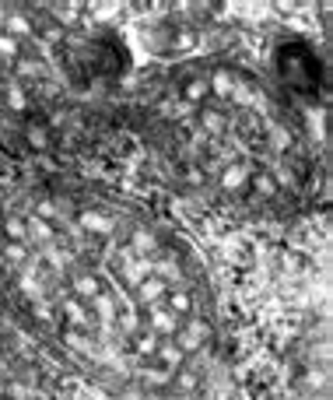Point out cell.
Wrapping results in <instances>:
<instances>
[{"mask_svg":"<svg viewBox=\"0 0 333 400\" xmlns=\"http://www.w3.org/2000/svg\"><path fill=\"white\" fill-rule=\"evenodd\" d=\"M0 60H4V64H18L22 60V43L11 39L4 29H0Z\"/></svg>","mask_w":333,"mask_h":400,"instance_id":"44dd1931","label":"cell"},{"mask_svg":"<svg viewBox=\"0 0 333 400\" xmlns=\"http://www.w3.org/2000/svg\"><path fill=\"white\" fill-rule=\"evenodd\" d=\"M4 285H8V267L0 264V288H4Z\"/></svg>","mask_w":333,"mask_h":400,"instance_id":"1f68e13d","label":"cell"},{"mask_svg":"<svg viewBox=\"0 0 333 400\" xmlns=\"http://www.w3.org/2000/svg\"><path fill=\"white\" fill-rule=\"evenodd\" d=\"M200 127H204V134H225L228 130V116L221 113V109H200Z\"/></svg>","mask_w":333,"mask_h":400,"instance_id":"ac0fdd59","label":"cell"},{"mask_svg":"<svg viewBox=\"0 0 333 400\" xmlns=\"http://www.w3.org/2000/svg\"><path fill=\"white\" fill-rule=\"evenodd\" d=\"M155 358L162 362V369L165 372H179L183 365H186V355L176 348V341L169 337V341H158V351H155Z\"/></svg>","mask_w":333,"mask_h":400,"instance_id":"30bf717a","label":"cell"},{"mask_svg":"<svg viewBox=\"0 0 333 400\" xmlns=\"http://www.w3.org/2000/svg\"><path fill=\"white\" fill-rule=\"evenodd\" d=\"M176 348L183 351V355H193V351H200L204 348V341H207V323L204 320H190V323H183L179 330H176Z\"/></svg>","mask_w":333,"mask_h":400,"instance_id":"7a4b0ae2","label":"cell"},{"mask_svg":"<svg viewBox=\"0 0 333 400\" xmlns=\"http://www.w3.org/2000/svg\"><path fill=\"white\" fill-rule=\"evenodd\" d=\"M78 225H81L85 232H92V236H109V232H113V218L99 215L95 208H85V211L78 215Z\"/></svg>","mask_w":333,"mask_h":400,"instance_id":"8fae6325","label":"cell"},{"mask_svg":"<svg viewBox=\"0 0 333 400\" xmlns=\"http://www.w3.org/2000/svg\"><path fill=\"white\" fill-rule=\"evenodd\" d=\"M319 400H323V397H319Z\"/></svg>","mask_w":333,"mask_h":400,"instance_id":"836d02e7","label":"cell"},{"mask_svg":"<svg viewBox=\"0 0 333 400\" xmlns=\"http://www.w3.org/2000/svg\"><path fill=\"white\" fill-rule=\"evenodd\" d=\"M207 92L218 95V99H232V92H235V78H232L225 67H218V71L207 78Z\"/></svg>","mask_w":333,"mask_h":400,"instance_id":"9a60e30c","label":"cell"},{"mask_svg":"<svg viewBox=\"0 0 333 400\" xmlns=\"http://www.w3.org/2000/svg\"><path fill=\"white\" fill-rule=\"evenodd\" d=\"M155 236L148 232V229H137L134 232V239H130V257H144V260H151V253H155Z\"/></svg>","mask_w":333,"mask_h":400,"instance_id":"d6986e66","label":"cell"},{"mask_svg":"<svg viewBox=\"0 0 333 400\" xmlns=\"http://www.w3.org/2000/svg\"><path fill=\"white\" fill-rule=\"evenodd\" d=\"M4 102H8V109H15V113H22V109H29V99H25V88H22L18 81H11V85H8V92H4Z\"/></svg>","mask_w":333,"mask_h":400,"instance_id":"603a6c76","label":"cell"},{"mask_svg":"<svg viewBox=\"0 0 333 400\" xmlns=\"http://www.w3.org/2000/svg\"><path fill=\"white\" fill-rule=\"evenodd\" d=\"M172 383H176V390H183V393H190V390L197 386V372L183 365V369H179V372L172 376Z\"/></svg>","mask_w":333,"mask_h":400,"instance_id":"4316f807","label":"cell"},{"mask_svg":"<svg viewBox=\"0 0 333 400\" xmlns=\"http://www.w3.org/2000/svg\"><path fill=\"white\" fill-rule=\"evenodd\" d=\"M165 292H169V285L151 274V278H144V281L134 288V306H137V309H151V306H158V302L165 299Z\"/></svg>","mask_w":333,"mask_h":400,"instance_id":"3957f363","label":"cell"},{"mask_svg":"<svg viewBox=\"0 0 333 400\" xmlns=\"http://www.w3.org/2000/svg\"><path fill=\"white\" fill-rule=\"evenodd\" d=\"M0 264H4V267H18V271H25V267L32 264L29 243H4V246H0Z\"/></svg>","mask_w":333,"mask_h":400,"instance_id":"ba28073f","label":"cell"},{"mask_svg":"<svg viewBox=\"0 0 333 400\" xmlns=\"http://www.w3.org/2000/svg\"><path fill=\"white\" fill-rule=\"evenodd\" d=\"M71 292H74V299H81V302H92V299L102 292V281H99L95 274H78V278L71 281Z\"/></svg>","mask_w":333,"mask_h":400,"instance_id":"5bb4252c","label":"cell"},{"mask_svg":"<svg viewBox=\"0 0 333 400\" xmlns=\"http://www.w3.org/2000/svg\"><path fill=\"white\" fill-rule=\"evenodd\" d=\"M36 39H43V43H46V46H57V43H60V39H64V29H57V25H53V22H46V25H43V32H39V36H36Z\"/></svg>","mask_w":333,"mask_h":400,"instance_id":"f1b7e54d","label":"cell"},{"mask_svg":"<svg viewBox=\"0 0 333 400\" xmlns=\"http://www.w3.org/2000/svg\"><path fill=\"white\" fill-rule=\"evenodd\" d=\"M60 316L67 320V327H71V330H88V327L95 323L92 309H88V306H85L81 299H74V295L60 302Z\"/></svg>","mask_w":333,"mask_h":400,"instance_id":"277c9868","label":"cell"},{"mask_svg":"<svg viewBox=\"0 0 333 400\" xmlns=\"http://www.w3.org/2000/svg\"><path fill=\"white\" fill-rule=\"evenodd\" d=\"M25 141H29V148H36V151H46V148H50L46 127H29V130H25Z\"/></svg>","mask_w":333,"mask_h":400,"instance_id":"484cf974","label":"cell"},{"mask_svg":"<svg viewBox=\"0 0 333 400\" xmlns=\"http://www.w3.org/2000/svg\"><path fill=\"white\" fill-rule=\"evenodd\" d=\"M25 229H29V239H36L39 246H50V243H53V236H57V232H53V225H50V222H43V218H36V215H29V218H25Z\"/></svg>","mask_w":333,"mask_h":400,"instance_id":"2e32d148","label":"cell"},{"mask_svg":"<svg viewBox=\"0 0 333 400\" xmlns=\"http://www.w3.org/2000/svg\"><path fill=\"white\" fill-rule=\"evenodd\" d=\"M0 400H8V397H0Z\"/></svg>","mask_w":333,"mask_h":400,"instance_id":"d6a6232c","label":"cell"},{"mask_svg":"<svg viewBox=\"0 0 333 400\" xmlns=\"http://www.w3.org/2000/svg\"><path fill=\"white\" fill-rule=\"evenodd\" d=\"M246 183H249V169H246V165L232 162V165L221 169V190H225V193H239Z\"/></svg>","mask_w":333,"mask_h":400,"instance_id":"7c38bea8","label":"cell"},{"mask_svg":"<svg viewBox=\"0 0 333 400\" xmlns=\"http://www.w3.org/2000/svg\"><path fill=\"white\" fill-rule=\"evenodd\" d=\"M4 236H8V243H29L25 218H18V215H4Z\"/></svg>","mask_w":333,"mask_h":400,"instance_id":"ffe728a7","label":"cell"},{"mask_svg":"<svg viewBox=\"0 0 333 400\" xmlns=\"http://www.w3.org/2000/svg\"><path fill=\"white\" fill-rule=\"evenodd\" d=\"M92 316H99L102 323H113L120 316V306H116V295L113 292H99L92 299Z\"/></svg>","mask_w":333,"mask_h":400,"instance_id":"4fadbf2b","label":"cell"},{"mask_svg":"<svg viewBox=\"0 0 333 400\" xmlns=\"http://www.w3.org/2000/svg\"><path fill=\"white\" fill-rule=\"evenodd\" d=\"M190 50H197V32L193 29H183L176 36V53H190Z\"/></svg>","mask_w":333,"mask_h":400,"instance_id":"83f0119b","label":"cell"},{"mask_svg":"<svg viewBox=\"0 0 333 400\" xmlns=\"http://www.w3.org/2000/svg\"><path fill=\"white\" fill-rule=\"evenodd\" d=\"M162 306L172 313V316H179V320H186L190 313H193V295L186 292V288H172L169 285V292H165V299H162Z\"/></svg>","mask_w":333,"mask_h":400,"instance_id":"52a82bcc","label":"cell"},{"mask_svg":"<svg viewBox=\"0 0 333 400\" xmlns=\"http://www.w3.org/2000/svg\"><path fill=\"white\" fill-rule=\"evenodd\" d=\"M207 95H211V92H207V78H204V74H197V78H190V81L183 85V99H186V106H200Z\"/></svg>","mask_w":333,"mask_h":400,"instance_id":"e0dca14e","label":"cell"},{"mask_svg":"<svg viewBox=\"0 0 333 400\" xmlns=\"http://www.w3.org/2000/svg\"><path fill=\"white\" fill-rule=\"evenodd\" d=\"M179 327H183V320H179V316H172V313H169L162 302L148 309V330H151L158 341H169V337H176V330H179Z\"/></svg>","mask_w":333,"mask_h":400,"instance_id":"6da1fadb","label":"cell"},{"mask_svg":"<svg viewBox=\"0 0 333 400\" xmlns=\"http://www.w3.org/2000/svg\"><path fill=\"white\" fill-rule=\"evenodd\" d=\"M134 344H137V355H144V358H155V351H158V337L148 327H141L134 334Z\"/></svg>","mask_w":333,"mask_h":400,"instance_id":"7402d4cb","label":"cell"},{"mask_svg":"<svg viewBox=\"0 0 333 400\" xmlns=\"http://www.w3.org/2000/svg\"><path fill=\"white\" fill-rule=\"evenodd\" d=\"M50 22H53L57 29H78V25L85 22V4H53Z\"/></svg>","mask_w":333,"mask_h":400,"instance_id":"5b68a950","label":"cell"},{"mask_svg":"<svg viewBox=\"0 0 333 400\" xmlns=\"http://www.w3.org/2000/svg\"><path fill=\"white\" fill-rule=\"evenodd\" d=\"M85 11H92V22H113L120 18V4H85Z\"/></svg>","mask_w":333,"mask_h":400,"instance_id":"cb8c5ba5","label":"cell"},{"mask_svg":"<svg viewBox=\"0 0 333 400\" xmlns=\"http://www.w3.org/2000/svg\"><path fill=\"white\" fill-rule=\"evenodd\" d=\"M249 183H253V190H256L260 197H274V193H277L274 172H256V176H249Z\"/></svg>","mask_w":333,"mask_h":400,"instance_id":"d4e9b609","label":"cell"},{"mask_svg":"<svg viewBox=\"0 0 333 400\" xmlns=\"http://www.w3.org/2000/svg\"><path fill=\"white\" fill-rule=\"evenodd\" d=\"M32 313H36V316H39L43 323H53V320H57L53 306H50V302H43V299H39V302H32Z\"/></svg>","mask_w":333,"mask_h":400,"instance_id":"4dcf8cb0","label":"cell"},{"mask_svg":"<svg viewBox=\"0 0 333 400\" xmlns=\"http://www.w3.org/2000/svg\"><path fill=\"white\" fill-rule=\"evenodd\" d=\"M151 264H155V260H144V257H127V264L120 267V271H123L127 288H137L144 278H151Z\"/></svg>","mask_w":333,"mask_h":400,"instance_id":"9c48e42d","label":"cell"},{"mask_svg":"<svg viewBox=\"0 0 333 400\" xmlns=\"http://www.w3.org/2000/svg\"><path fill=\"white\" fill-rule=\"evenodd\" d=\"M57 215H60V211H57L53 200H39V204H36V218H43V222H50V225H53V222H57Z\"/></svg>","mask_w":333,"mask_h":400,"instance_id":"f546056e","label":"cell"},{"mask_svg":"<svg viewBox=\"0 0 333 400\" xmlns=\"http://www.w3.org/2000/svg\"><path fill=\"white\" fill-rule=\"evenodd\" d=\"M4 32H8L11 39H18V43L36 39V25L25 18V11H8V15H4Z\"/></svg>","mask_w":333,"mask_h":400,"instance_id":"8992f818","label":"cell"}]
</instances>
